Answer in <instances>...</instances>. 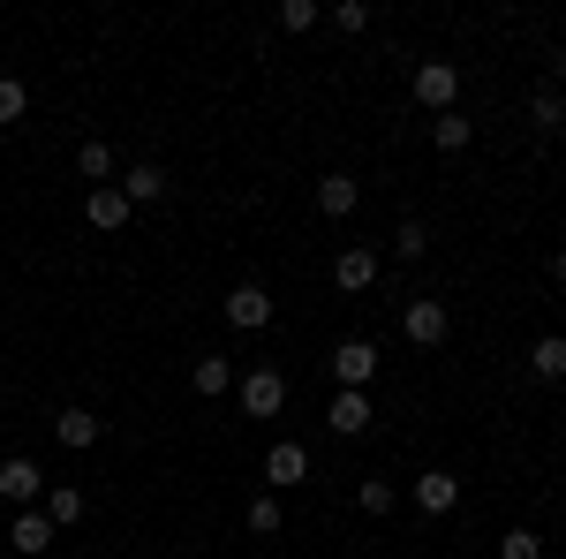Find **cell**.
Here are the masks:
<instances>
[{
  "label": "cell",
  "instance_id": "cell-1",
  "mask_svg": "<svg viewBox=\"0 0 566 559\" xmlns=\"http://www.w3.org/2000/svg\"><path fill=\"white\" fill-rule=\"evenodd\" d=\"M287 408V371H272V363H258V371H242V416H258V424H272Z\"/></svg>",
  "mask_w": 566,
  "mask_h": 559
},
{
  "label": "cell",
  "instance_id": "cell-2",
  "mask_svg": "<svg viewBox=\"0 0 566 559\" xmlns=\"http://www.w3.org/2000/svg\"><path fill=\"white\" fill-rule=\"evenodd\" d=\"M333 379H340V393H370V379H378V341H340L333 348Z\"/></svg>",
  "mask_w": 566,
  "mask_h": 559
},
{
  "label": "cell",
  "instance_id": "cell-3",
  "mask_svg": "<svg viewBox=\"0 0 566 559\" xmlns=\"http://www.w3.org/2000/svg\"><path fill=\"white\" fill-rule=\"evenodd\" d=\"M453 99H461V69H453V61H423V69H416V106L453 114Z\"/></svg>",
  "mask_w": 566,
  "mask_h": 559
},
{
  "label": "cell",
  "instance_id": "cell-4",
  "mask_svg": "<svg viewBox=\"0 0 566 559\" xmlns=\"http://www.w3.org/2000/svg\"><path fill=\"white\" fill-rule=\"evenodd\" d=\"M400 333H408V341H416V348H438V341H446V333H453V318H446V302L416 296V302H408V310H400Z\"/></svg>",
  "mask_w": 566,
  "mask_h": 559
},
{
  "label": "cell",
  "instance_id": "cell-5",
  "mask_svg": "<svg viewBox=\"0 0 566 559\" xmlns=\"http://www.w3.org/2000/svg\"><path fill=\"white\" fill-rule=\"evenodd\" d=\"M378 280H386L378 250H340V258H333V288H340V296H370Z\"/></svg>",
  "mask_w": 566,
  "mask_h": 559
},
{
  "label": "cell",
  "instance_id": "cell-6",
  "mask_svg": "<svg viewBox=\"0 0 566 559\" xmlns=\"http://www.w3.org/2000/svg\"><path fill=\"white\" fill-rule=\"evenodd\" d=\"M219 310H227V325H234V333H264V325H272V296H264L258 280H242Z\"/></svg>",
  "mask_w": 566,
  "mask_h": 559
},
{
  "label": "cell",
  "instance_id": "cell-7",
  "mask_svg": "<svg viewBox=\"0 0 566 559\" xmlns=\"http://www.w3.org/2000/svg\"><path fill=\"white\" fill-rule=\"evenodd\" d=\"M408 499H416L423 515H453V507H461V476L453 469H423L416 484H408Z\"/></svg>",
  "mask_w": 566,
  "mask_h": 559
},
{
  "label": "cell",
  "instance_id": "cell-8",
  "mask_svg": "<svg viewBox=\"0 0 566 559\" xmlns=\"http://www.w3.org/2000/svg\"><path fill=\"white\" fill-rule=\"evenodd\" d=\"M0 499H8V507H31V499H45V476H39V462L8 454V462H0Z\"/></svg>",
  "mask_w": 566,
  "mask_h": 559
},
{
  "label": "cell",
  "instance_id": "cell-9",
  "mask_svg": "<svg viewBox=\"0 0 566 559\" xmlns=\"http://www.w3.org/2000/svg\"><path fill=\"white\" fill-rule=\"evenodd\" d=\"M53 537H61V529L45 521V507H31V515H15V521H8V552H23V559H39L45 545H53Z\"/></svg>",
  "mask_w": 566,
  "mask_h": 559
},
{
  "label": "cell",
  "instance_id": "cell-10",
  "mask_svg": "<svg viewBox=\"0 0 566 559\" xmlns=\"http://www.w3.org/2000/svg\"><path fill=\"white\" fill-rule=\"evenodd\" d=\"M355 205H363V182L355 174H317V213L325 219H348Z\"/></svg>",
  "mask_w": 566,
  "mask_h": 559
},
{
  "label": "cell",
  "instance_id": "cell-11",
  "mask_svg": "<svg viewBox=\"0 0 566 559\" xmlns=\"http://www.w3.org/2000/svg\"><path fill=\"white\" fill-rule=\"evenodd\" d=\"M167 189H175V182H167V167H151V159H136V167L122 174V197H129V205H167Z\"/></svg>",
  "mask_w": 566,
  "mask_h": 559
},
{
  "label": "cell",
  "instance_id": "cell-12",
  "mask_svg": "<svg viewBox=\"0 0 566 559\" xmlns=\"http://www.w3.org/2000/svg\"><path fill=\"white\" fill-rule=\"evenodd\" d=\"M84 213H91V227H106V235H114V227H129L136 205L122 197V182H106V189H91V205H84Z\"/></svg>",
  "mask_w": 566,
  "mask_h": 559
},
{
  "label": "cell",
  "instance_id": "cell-13",
  "mask_svg": "<svg viewBox=\"0 0 566 559\" xmlns=\"http://www.w3.org/2000/svg\"><path fill=\"white\" fill-rule=\"evenodd\" d=\"M303 476H310V454L295 438H280V446L264 454V484H303Z\"/></svg>",
  "mask_w": 566,
  "mask_h": 559
},
{
  "label": "cell",
  "instance_id": "cell-14",
  "mask_svg": "<svg viewBox=\"0 0 566 559\" xmlns=\"http://www.w3.org/2000/svg\"><path fill=\"white\" fill-rule=\"evenodd\" d=\"M325 424L340 431V438H355V431H370V424H378V416H370V393H340V401H333V416H325Z\"/></svg>",
  "mask_w": 566,
  "mask_h": 559
},
{
  "label": "cell",
  "instance_id": "cell-15",
  "mask_svg": "<svg viewBox=\"0 0 566 559\" xmlns=\"http://www.w3.org/2000/svg\"><path fill=\"white\" fill-rule=\"evenodd\" d=\"M528 371L552 386V379H566V333H544V341L528 348Z\"/></svg>",
  "mask_w": 566,
  "mask_h": 559
},
{
  "label": "cell",
  "instance_id": "cell-16",
  "mask_svg": "<svg viewBox=\"0 0 566 559\" xmlns=\"http://www.w3.org/2000/svg\"><path fill=\"white\" fill-rule=\"evenodd\" d=\"M53 431H61V446H98V416H91V408H61V416H53Z\"/></svg>",
  "mask_w": 566,
  "mask_h": 559
},
{
  "label": "cell",
  "instance_id": "cell-17",
  "mask_svg": "<svg viewBox=\"0 0 566 559\" xmlns=\"http://www.w3.org/2000/svg\"><path fill=\"white\" fill-rule=\"evenodd\" d=\"M45 521H53V529H76V521H84V491H76V484H53V491H45Z\"/></svg>",
  "mask_w": 566,
  "mask_h": 559
},
{
  "label": "cell",
  "instance_id": "cell-18",
  "mask_svg": "<svg viewBox=\"0 0 566 559\" xmlns=\"http://www.w3.org/2000/svg\"><path fill=\"white\" fill-rule=\"evenodd\" d=\"M469 136H476V122H469L461 106H453V114H438V122H431V144H438V152H469Z\"/></svg>",
  "mask_w": 566,
  "mask_h": 559
},
{
  "label": "cell",
  "instance_id": "cell-19",
  "mask_svg": "<svg viewBox=\"0 0 566 559\" xmlns=\"http://www.w3.org/2000/svg\"><path fill=\"white\" fill-rule=\"evenodd\" d=\"M189 386L197 393H227L234 386V363H227V355H197V363H189Z\"/></svg>",
  "mask_w": 566,
  "mask_h": 559
},
{
  "label": "cell",
  "instance_id": "cell-20",
  "mask_svg": "<svg viewBox=\"0 0 566 559\" xmlns=\"http://www.w3.org/2000/svg\"><path fill=\"white\" fill-rule=\"evenodd\" d=\"M76 174H84L91 189H106V182H114V152H106V144H98V136H91L84 152H76Z\"/></svg>",
  "mask_w": 566,
  "mask_h": 559
},
{
  "label": "cell",
  "instance_id": "cell-21",
  "mask_svg": "<svg viewBox=\"0 0 566 559\" xmlns=\"http://www.w3.org/2000/svg\"><path fill=\"white\" fill-rule=\"evenodd\" d=\"M528 122H536V130H566V99L559 91H536V99H528Z\"/></svg>",
  "mask_w": 566,
  "mask_h": 559
},
{
  "label": "cell",
  "instance_id": "cell-22",
  "mask_svg": "<svg viewBox=\"0 0 566 559\" xmlns=\"http://www.w3.org/2000/svg\"><path fill=\"white\" fill-rule=\"evenodd\" d=\"M423 250H431V235H423V219H400V235H392V258H423Z\"/></svg>",
  "mask_w": 566,
  "mask_h": 559
},
{
  "label": "cell",
  "instance_id": "cell-23",
  "mask_svg": "<svg viewBox=\"0 0 566 559\" xmlns=\"http://www.w3.org/2000/svg\"><path fill=\"white\" fill-rule=\"evenodd\" d=\"M499 559H544V537L536 529H506L499 537Z\"/></svg>",
  "mask_w": 566,
  "mask_h": 559
},
{
  "label": "cell",
  "instance_id": "cell-24",
  "mask_svg": "<svg viewBox=\"0 0 566 559\" xmlns=\"http://www.w3.org/2000/svg\"><path fill=\"white\" fill-rule=\"evenodd\" d=\"M242 521H250L258 537H272V529H280V499H272V491H258V499L242 507Z\"/></svg>",
  "mask_w": 566,
  "mask_h": 559
},
{
  "label": "cell",
  "instance_id": "cell-25",
  "mask_svg": "<svg viewBox=\"0 0 566 559\" xmlns=\"http://www.w3.org/2000/svg\"><path fill=\"white\" fill-rule=\"evenodd\" d=\"M23 106H31V91L15 84V76H0V130H8V122H23Z\"/></svg>",
  "mask_w": 566,
  "mask_h": 559
},
{
  "label": "cell",
  "instance_id": "cell-26",
  "mask_svg": "<svg viewBox=\"0 0 566 559\" xmlns=\"http://www.w3.org/2000/svg\"><path fill=\"white\" fill-rule=\"evenodd\" d=\"M317 15H325L317 0H280V31H310Z\"/></svg>",
  "mask_w": 566,
  "mask_h": 559
},
{
  "label": "cell",
  "instance_id": "cell-27",
  "mask_svg": "<svg viewBox=\"0 0 566 559\" xmlns=\"http://www.w3.org/2000/svg\"><path fill=\"white\" fill-rule=\"evenodd\" d=\"M392 507H400V491H392V484H378V476H370V484H363V515H392Z\"/></svg>",
  "mask_w": 566,
  "mask_h": 559
},
{
  "label": "cell",
  "instance_id": "cell-28",
  "mask_svg": "<svg viewBox=\"0 0 566 559\" xmlns=\"http://www.w3.org/2000/svg\"><path fill=\"white\" fill-rule=\"evenodd\" d=\"M333 23H340V31H370V0H340Z\"/></svg>",
  "mask_w": 566,
  "mask_h": 559
},
{
  "label": "cell",
  "instance_id": "cell-29",
  "mask_svg": "<svg viewBox=\"0 0 566 559\" xmlns=\"http://www.w3.org/2000/svg\"><path fill=\"white\" fill-rule=\"evenodd\" d=\"M552 280H559V288H566V250H559V265H552Z\"/></svg>",
  "mask_w": 566,
  "mask_h": 559
},
{
  "label": "cell",
  "instance_id": "cell-30",
  "mask_svg": "<svg viewBox=\"0 0 566 559\" xmlns=\"http://www.w3.org/2000/svg\"><path fill=\"white\" fill-rule=\"evenodd\" d=\"M552 69H559V99H566V53H559V61H552Z\"/></svg>",
  "mask_w": 566,
  "mask_h": 559
},
{
  "label": "cell",
  "instance_id": "cell-31",
  "mask_svg": "<svg viewBox=\"0 0 566 559\" xmlns=\"http://www.w3.org/2000/svg\"><path fill=\"white\" fill-rule=\"evenodd\" d=\"M559 559H566V552H559Z\"/></svg>",
  "mask_w": 566,
  "mask_h": 559
}]
</instances>
